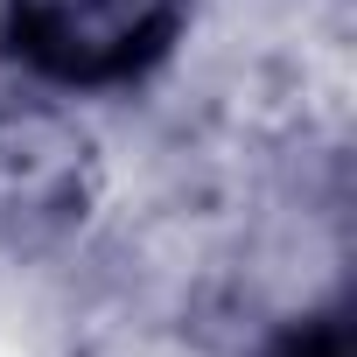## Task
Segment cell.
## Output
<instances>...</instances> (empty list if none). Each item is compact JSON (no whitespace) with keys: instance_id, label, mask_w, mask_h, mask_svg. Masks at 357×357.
Here are the masks:
<instances>
[{"instance_id":"cell-2","label":"cell","mask_w":357,"mask_h":357,"mask_svg":"<svg viewBox=\"0 0 357 357\" xmlns=\"http://www.w3.org/2000/svg\"><path fill=\"white\" fill-rule=\"evenodd\" d=\"M280 357H343V336L336 329H301V336H287Z\"/></svg>"},{"instance_id":"cell-1","label":"cell","mask_w":357,"mask_h":357,"mask_svg":"<svg viewBox=\"0 0 357 357\" xmlns=\"http://www.w3.org/2000/svg\"><path fill=\"white\" fill-rule=\"evenodd\" d=\"M183 0H15V50L63 84H112L168 50Z\"/></svg>"}]
</instances>
